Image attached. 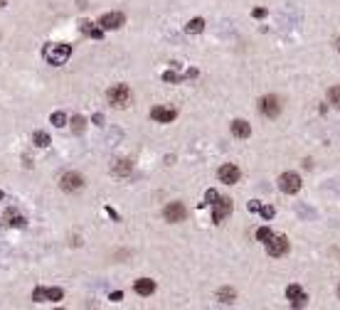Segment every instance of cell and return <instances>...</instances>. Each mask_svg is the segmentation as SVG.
<instances>
[{"label": "cell", "instance_id": "1", "mask_svg": "<svg viewBox=\"0 0 340 310\" xmlns=\"http://www.w3.org/2000/svg\"><path fill=\"white\" fill-rule=\"evenodd\" d=\"M69 57H72V47H69V45L57 42V45H47V47H45V59H47L50 64H54V67L67 64Z\"/></svg>", "mask_w": 340, "mask_h": 310}, {"label": "cell", "instance_id": "2", "mask_svg": "<svg viewBox=\"0 0 340 310\" xmlns=\"http://www.w3.org/2000/svg\"><path fill=\"white\" fill-rule=\"evenodd\" d=\"M106 96H108V103H111V106L124 108V106H128V101H131V89H128L126 84H116V86H111V89L106 91Z\"/></svg>", "mask_w": 340, "mask_h": 310}, {"label": "cell", "instance_id": "3", "mask_svg": "<svg viewBox=\"0 0 340 310\" xmlns=\"http://www.w3.org/2000/svg\"><path fill=\"white\" fill-rule=\"evenodd\" d=\"M232 209H234L232 200L219 197V200L215 202V207H212V222H215V224H222L224 217H230V214H232Z\"/></svg>", "mask_w": 340, "mask_h": 310}, {"label": "cell", "instance_id": "4", "mask_svg": "<svg viewBox=\"0 0 340 310\" xmlns=\"http://www.w3.org/2000/svg\"><path fill=\"white\" fill-rule=\"evenodd\" d=\"M279 189L284 192V195H296V192L301 189V177L296 172H284L279 177Z\"/></svg>", "mask_w": 340, "mask_h": 310}, {"label": "cell", "instance_id": "5", "mask_svg": "<svg viewBox=\"0 0 340 310\" xmlns=\"http://www.w3.org/2000/svg\"><path fill=\"white\" fill-rule=\"evenodd\" d=\"M62 298H64V291L62 288H35L32 291V300H37V303H45V300L57 303Z\"/></svg>", "mask_w": 340, "mask_h": 310}, {"label": "cell", "instance_id": "6", "mask_svg": "<svg viewBox=\"0 0 340 310\" xmlns=\"http://www.w3.org/2000/svg\"><path fill=\"white\" fill-rule=\"evenodd\" d=\"M217 177H219V182H224V185H234V182H239L242 172H239L237 165L227 163V165H222V168L217 170Z\"/></svg>", "mask_w": 340, "mask_h": 310}, {"label": "cell", "instance_id": "7", "mask_svg": "<svg viewBox=\"0 0 340 310\" xmlns=\"http://www.w3.org/2000/svg\"><path fill=\"white\" fill-rule=\"evenodd\" d=\"M126 22V17L121 15V13H104L101 17H99V27L106 32V30H119L121 25Z\"/></svg>", "mask_w": 340, "mask_h": 310}, {"label": "cell", "instance_id": "8", "mask_svg": "<svg viewBox=\"0 0 340 310\" xmlns=\"http://www.w3.org/2000/svg\"><path fill=\"white\" fill-rule=\"evenodd\" d=\"M259 111H261L264 116H269V119H276V116L281 113V103H279L276 96H264V99L259 101Z\"/></svg>", "mask_w": 340, "mask_h": 310}, {"label": "cell", "instance_id": "9", "mask_svg": "<svg viewBox=\"0 0 340 310\" xmlns=\"http://www.w3.org/2000/svg\"><path fill=\"white\" fill-rule=\"evenodd\" d=\"M163 214H165V219H168V222L178 224V222H185L187 209H185V205H182V202H170V205L163 209Z\"/></svg>", "mask_w": 340, "mask_h": 310}, {"label": "cell", "instance_id": "10", "mask_svg": "<svg viewBox=\"0 0 340 310\" xmlns=\"http://www.w3.org/2000/svg\"><path fill=\"white\" fill-rule=\"evenodd\" d=\"M267 251H269V256H274V258L288 254V239H286V237H271V239L267 241Z\"/></svg>", "mask_w": 340, "mask_h": 310}, {"label": "cell", "instance_id": "11", "mask_svg": "<svg viewBox=\"0 0 340 310\" xmlns=\"http://www.w3.org/2000/svg\"><path fill=\"white\" fill-rule=\"evenodd\" d=\"M84 187V177L79 172H64L62 175V189L64 192H79Z\"/></svg>", "mask_w": 340, "mask_h": 310}, {"label": "cell", "instance_id": "12", "mask_svg": "<svg viewBox=\"0 0 340 310\" xmlns=\"http://www.w3.org/2000/svg\"><path fill=\"white\" fill-rule=\"evenodd\" d=\"M286 298L293 303V308H304V305L308 303V295L304 293V288H301V286H296V283L286 288Z\"/></svg>", "mask_w": 340, "mask_h": 310}, {"label": "cell", "instance_id": "13", "mask_svg": "<svg viewBox=\"0 0 340 310\" xmlns=\"http://www.w3.org/2000/svg\"><path fill=\"white\" fill-rule=\"evenodd\" d=\"M150 119L158 121V123H170V121H175V111L165 108V106H156L153 111H150Z\"/></svg>", "mask_w": 340, "mask_h": 310}, {"label": "cell", "instance_id": "14", "mask_svg": "<svg viewBox=\"0 0 340 310\" xmlns=\"http://www.w3.org/2000/svg\"><path fill=\"white\" fill-rule=\"evenodd\" d=\"M133 288H136V293H138V295H143V298H145V295H150V293L156 291V283L150 281V278H138Z\"/></svg>", "mask_w": 340, "mask_h": 310}, {"label": "cell", "instance_id": "15", "mask_svg": "<svg viewBox=\"0 0 340 310\" xmlns=\"http://www.w3.org/2000/svg\"><path fill=\"white\" fill-rule=\"evenodd\" d=\"M232 133H234L237 138H249V136H251V126H249L247 121L237 119V121H232Z\"/></svg>", "mask_w": 340, "mask_h": 310}, {"label": "cell", "instance_id": "16", "mask_svg": "<svg viewBox=\"0 0 340 310\" xmlns=\"http://www.w3.org/2000/svg\"><path fill=\"white\" fill-rule=\"evenodd\" d=\"M202 30H205V20L202 17H195V20H190V22L185 25V32L187 34H200Z\"/></svg>", "mask_w": 340, "mask_h": 310}, {"label": "cell", "instance_id": "17", "mask_svg": "<svg viewBox=\"0 0 340 310\" xmlns=\"http://www.w3.org/2000/svg\"><path fill=\"white\" fill-rule=\"evenodd\" d=\"M234 295H237V293H234L232 288H219V293H217L219 303H224V305H227V303H234Z\"/></svg>", "mask_w": 340, "mask_h": 310}, {"label": "cell", "instance_id": "18", "mask_svg": "<svg viewBox=\"0 0 340 310\" xmlns=\"http://www.w3.org/2000/svg\"><path fill=\"white\" fill-rule=\"evenodd\" d=\"M82 30H84L87 34H91L94 40H101V37H104V30H101V27H91V22H82Z\"/></svg>", "mask_w": 340, "mask_h": 310}, {"label": "cell", "instance_id": "19", "mask_svg": "<svg viewBox=\"0 0 340 310\" xmlns=\"http://www.w3.org/2000/svg\"><path fill=\"white\" fill-rule=\"evenodd\" d=\"M32 140H35V145H40V148H47V145H50V136H47L45 131L32 133Z\"/></svg>", "mask_w": 340, "mask_h": 310}, {"label": "cell", "instance_id": "20", "mask_svg": "<svg viewBox=\"0 0 340 310\" xmlns=\"http://www.w3.org/2000/svg\"><path fill=\"white\" fill-rule=\"evenodd\" d=\"M271 237H274V231H271V229H269V226H261V229H259V231H256V239H259V241H261V244H267V241H269V239H271Z\"/></svg>", "mask_w": 340, "mask_h": 310}, {"label": "cell", "instance_id": "21", "mask_svg": "<svg viewBox=\"0 0 340 310\" xmlns=\"http://www.w3.org/2000/svg\"><path fill=\"white\" fill-rule=\"evenodd\" d=\"M50 121H52L57 128H62V126H67V116H64L62 111H54V113L50 116Z\"/></svg>", "mask_w": 340, "mask_h": 310}, {"label": "cell", "instance_id": "22", "mask_svg": "<svg viewBox=\"0 0 340 310\" xmlns=\"http://www.w3.org/2000/svg\"><path fill=\"white\" fill-rule=\"evenodd\" d=\"M259 212H261V217H264V219H271V217L276 214V209H274L271 205H264V207H261Z\"/></svg>", "mask_w": 340, "mask_h": 310}, {"label": "cell", "instance_id": "23", "mask_svg": "<svg viewBox=\"0 0 340 310\" xmlns=\"http://www.w3.org/2000/svg\"><path fill=\"white\" fill-rule=\"evenodd\" d=\"M116 172H119V175H128V172H131V163H128V160H121L119 168H116Z\"/></svg>", "mask_w": 340, "mask_h": 310}, {"label": "cell", "instance_id": "24", "mask_svg": "<svg viewBox=\"0 0 340 310\" xmlns=\"http://www.w3.org/2000/svg\"><path fill=\"white\" fill-rule=\"evenodd\" d=\"M330 101H333V106H338V108H340V86L330 89Z\"/></svg>", "mask_w": 340, "mask_h": 310}, {"label": "cell", "instance_id": "25", "mask_svg": "<svg viewBox=\"0 0 340 310\" xmlns=\"http://www.w3.org/2000/svg\"><path fill=\"white\" fill-rule=\"evenodd\" d=\"M205 200H207L210 205H215V202L219 200V195H217V189H207V195H205Z\"/></svg>", "mask_w": 340, "mask_h": 310}, {"label": "cell", "instance_id": "26", "mask_svg": "<svg viewBox=\"0 0 340 310\" xmlns=\"http://www.w3.org/2000/svg\"><path fill=\"white\" fill-rule=\"evenodd\" d=\"M8 224H10V226H25V217H13Z\"/></svg>", "mask_w": 340, "mask_h": 310}, {"label": "cell", "instance_id": "27", "mask_svg": "<svg viewBox=\"0 0 340 310\" xmlns=\"http://www.w3.org/2000/svg\"><path fill=\"white\" fill-rule=\"evenodd\" d=\"M74 128H77V131L84 128V119H82V116H74Z\"/></svg>", "mask_w": 340, "mask_h": 310}, {"label": "cell", "instance_id": "28", "mask_svg": "<svg viewBox=\"0 0 340 310\" xmlns=\"http://www.w3.org/2000/svg\"><path fill=\"white\" fill-rule=\"evenodd\" d=\"M247 207H249V212H259V209H261V205H259V202H249Z\"/></svg>", "mask_w": 340, "mask_h": 310}, {"label": "cell", "instance_id": "29", "mask_svg": "<svg viewBox=\"0 0 340 310\" xmlns=\"http://www.w3.org/2000/svg\"><path fill=\"white\" fill-rule=\"evenodd\" d=\"M264 15H267V10H264V8H256L254 10V17H264Z\"/></svg>", "mask_w": 340, "mask_h": 310}, {"label": "cell", "instance_id": "30", "mask_svg": "<svg viewBox=\"0 0 340 310\" xmlns=\"http://www.w3.org/2000/svg\"><path fill=\"white\" fill-rule=\"evenodd\" d=\"M124 298V293L121 291H116V293H111V300H121Z\"/></svg>", "mask_w": 340, "mask_h": 310}, {"label": "cell", "instance_id": "31", "mask_svg": "<svg viewBox=\"0 0 340 310\" xmlns=\"http://www.w3.org/2000/svg\"><path fill=\"white\" fill-rule=\"evenodd\" d=\"M335 47H338V52H340V37H338V40H335Z\"/></svg>", "mask_w": 340, "mask_h": 310}, {"label": "cell", "instance_id": "32", "mask_svg": "<svg viewBox=\"0 0 340 310\" xmlns=\"http://www.w3.org/2000/svg\"><path fill=\"white\" fill-rule=\"evenodd\" d=\"M5 3H8V0H0V8H3V5H5Z\"/></svg>", "mask_w": 340, "mask_h": 310}, {"label": "cell", "instance_id": "33", "mask_svg": "<svg viewBox=\"0 0 340 310\" xmlns=\"http://www.w3.org/2000/svg\"><path fill=\"white\" fill-rule=\"evenodd\" d=\"M338 298H340V286H338Z\"/></svg>", "mask_w": 340, "mask_h": 310}, {"label": "cell", "instance_id": "34", "mask_svg": "<svg viewBox=\"0 0 340 310\" xmlns=\"http://www.w3.org/2000/svg\"><path fill=\"white\" fill-rule=\"evenodd\" d=\"M0 200H3V192H0Z\"/></svg>", "mask_w": 340, "mask_h": 310}]
</instances>
